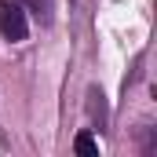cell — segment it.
<instances>
[{"instance_id": "6da1fadb", "label": "cell", "mask_w": 157, "mask_h": 157, "mask_svg": "<svg viewBox=\"0 0 157 157\" xmlns=\"http://www.w3.org/2000/svg\"><path fill=\"white\" fill-rule=\"evenodd\" d=\"M26 33H29V22H26L22 4L18 0H0V37L18 44V40H26Z\"/></svg>"}, {"instance_id": "7a4b0ae2", "label": "cell", "mask_w": 157, "mask_h": 157, "mask_svg": "<svg viewBox=\"0 0 157 157\" xmlns=\"http://www.w3.org/2000/svg\"><path fill=\"white\" fill-rule=\"evenodd\" d=\"M88 113L91 121H99V128H106V95L99 88H88Z\"/></svg>"}, {"instance_id": "3957f363", "label": "cell", "mask_w": 157, "mask_h": 157, "mask_svg": "<svg viewBox=\"0 0 157 157\" xmlns=\"http://www.w3.org/2000/svg\"><path fill=\"white\" fill-rule=\"evenodd\" d=\"M73 150H77L80 157H99V143H95V135H91V132H77Z\"/></svg>"}, {"instance_id": "277c9868", "label": "cell", "mask_w": 157, "mask_h": 157, "mask_svg": "<svg viewBox=\"0 0 157 157\" xmlns=\"http://www.w3.org/2000/svg\"><path fill=\"white\" fill-rule=\"evenodd\" d=\"M29 7L37 11V15H40V18H44V22L51 18V0H29Z\"/></svg>"}]
</instances>
